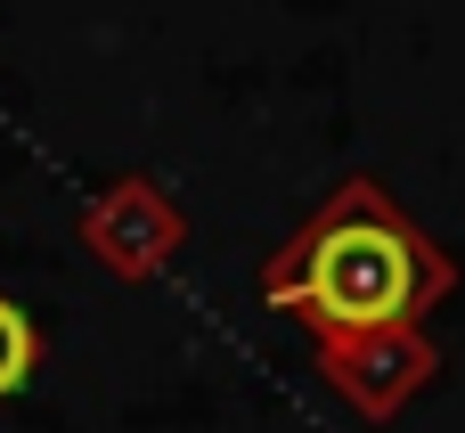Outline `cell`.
<instances>
[{
  "label": "cell",
  "mask_w": 465,
  "mask_h": 433,
  "mask_svg": "<svg viewBox=\"0 0 465 433\" xmlns=\"http://www.w3.org/2000/svg\"><path fill=\"white\" fill-rule=\"evenodd\" d=\"M33 368H41V327L25 319L16 295H0V401H16L33 385Z\"/></svg>",
  "instance_id": "7a4b0ae2"
},
{
  "label": "cell",
  "mask_w": 465,
  "mask_h": 433,
  "mask_svg": "<svg viewBox=\"0 0 465 433\" xmlns=\"http://www.w3.org/2000/svg\"><path fill=\"white\" fill-rule=\"evenodd\" d=\"M441 295H450V262L376 180H343L262 262V303L294 311L327 352H351L368 336H401Z\"/></svg>",
  "instance_id": "6da1fadb"
}]
</instances>
